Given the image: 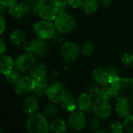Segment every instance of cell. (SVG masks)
Instances as JSON below:
<instances>
[{"mask_svg": "<svg viewBox=\"0 0 133 133\" xmlns=\"http://www.w3.org/2000/svg\"><path fill=\"white\" fill-rule=\"evenodd\" d=\"M114 96L117 100L133 99V78H118L112 84Z\"/></svg>", "mask_w": 133, "mask_h": 133, "instance_id": "1", "label": "cell"}, {"mask_svg": "<svg viewBox=\"0 0 133 133\" xmlns=\"http://www.w3.org/2000/svg\"><path fill=\"white\" fill-rule=\"evenodd\" d=\"M24 49L26 52L31 53L39 58H43L49 53L51 47L48 40L36 37L26 41L24 45Z\"/></svg>", "mask_w": 133, "mask_h": 133, "instance_id": "2", "label": "cell"}, {"mask_svg": "<svg viewBox=\"0 0 133 133\" xmlns=\"http://www.w3.org/2000/svg\"><path fill=\"white\" fill-rule=\"evenodd\" d=\"M54 25L58 32L66 35L76 29L77 20L72 14L64 11L57 15L54 21Z\"/></svg>", "mask_w": 133, "mask_h": 133, "instance_id": "3", "label": "cell"}, {"mask_svg": "<svg viewBox=\"0 0 133 133\" xmlns=\"http://www.w3.org/2000/svg\"><path fill=\"white\" fill-rule=\"evenodd\" d=\"M28 133H49V124L47 118L41 114H35L31 115L26 124Z\"/></svg>", "mask_w": 133, "mask_h": 133, "instance_id": "4", "label": "cell"}, {"mask_svg": "<svg viewBox=\"0 0 133 133\" xmlns=\"http://www.w3.org/2000/svg\"><path fill=\"white\" fill-rule=\"evenodd\" d=\"M33 31L36 37L49 40L52 39L56 35V29L54 24H52L51 21L42 20L34 24Z\"/></svg>", "mask_w": 133, "mask_h": 133, "instance_id": "5", "label": "cell"}, {"mask_svg": "<svg viewBox=\"0 0 133 133\" xmlns=\"http://www.w3.org/2000/svg\"><path fill=\"white\" fill-rule=\"evenodd\" d=\"M91 108L93 114L99 119H107L112 114V107L110 101L103 98H96Z\"/></svg>", "mask_w": 133, "mask_h": 133, "instance_id": "6", "label": "cell"}, {"mask_svg": "<svg viewBox=\"0 0 133 133\" xmlns=\"http://www.w3.org/2000/svg\"><path fill=\"white\" fill-rule=\"evenodd\" d=\"M60 54L66 62L74 63L81 54L80 46L71 41L65 42L60 45Z\"/></svg>", "mask_w": 133, "mask_h": 133, "instance_id": "7", "label": "cell"}, {"mask_svg": "<svg viewBox=\"0 0 133 133\" xmlns=\"http://www.w3.org/2000/svg\"><path fill=\"white\" fill-rule=\"evenodd\" d=\"M36 65V57L35 55L24 52L19 55L15 59V68L20 72L31 71Z\"/></svg>", "mask_w": 133, "mask_h": 133, "instance_id": "8", "label": "cell"}, {"mask_svg": "<svg viewBox=\"0 0 133 133\" xmlns=\"http://www.w3.org/2000/svg\"><path fill=\"white\" fill-rule=\"evenodd\" d=\"M66 94V89L63 84L59 82H53L48 86L46 96L52 103H59Z\"/></svg>", "mask_w": 133, "mask_h": 133, "instance_id": "9", "label": "cell"}, {"mask_svg": "<svg viewBox=\"0 0 133 133\" xmlns=\"http://www.w3.org/2000/svg\"><path fill=\"white\" fill-rule=\"evenodd\" d=\"M68 127L73 131H79L82 130L87 124V120L82 110H75L71 112L68 119Z\"/></svg>", "mask_w": 133, "mask_h": 133, "instance_id": "10", "label": "cell"}, {"mask_svg": "<svg viewBox=\"0 0 133 133\" xmlns=\"http://www.w3.org/2000/svg\"><path fill=\"white\" fill-rule=\"evenodd\" d=\"M35 83V80L31 76H24L14 85V92L18 96H25L33 91Z\"/></svg>", "mask_w": 133, "mask_h": 133, "instance_id": "11", "label": "cell"}, {"mask_svg": "<svg viewBox=\"0 0 133 133\" xmlns=\"http://www.w3.org/2000/svg\"><path fill=\"white\" fill-rule=\"evenodd\" d=\"M30 11L31 10L29 3L24 1L17 2L14 5L9 8V14L17 20L24 19L28 16Z\"/></svg>", "mask_w": 133, "mask_h": 133, "instance_id": "12", "label": "cell"}, {"mask_svg": "<svg viewBox=\"0 0 133 133\" xmlns=\"http://www.w3.org/2000/svg\"><path fill=\"white\" fill-rule=\"evenodd\" d=\"M92 77L96 83L100 86H106L111 85L112 82L110 77L107 71L106 68H96L93 70L92 73Z\"/></svg>", "mask_w": 133, "mask_h": 133, "instance_id": "13", "label": "cell"}, {"mask_svg": "<svg viewBox=\"0 0 133 133\" xmlns=\"http://www.w3.org/2000/svg\"><path fill=\"white\" fill-rule=\"evenodd\" d=\"M15 68V60L12 56L6 54L0 55V73L7 75Z\"/></svg>", "mask_w": 133, "mask_h": 133, "instance_id": "14", "label": "cell"}, {"mask_svg": "<svg viewBox=\"0 0 133 133\" xmlns=\"http://www.w3.org/2000/svg\"><path fill=\"white\" fill-rule=\"evenodd\" d=\"M38 15L42 20L52 22L56 20L58 12L53 6L50 4H45L38 10Z\"/></svg>", "mask_w": 133, "mask_h": 133, "instance_id": "15", "label": "cell"}, {"mask_svg": "<svg viewBox=\"0 0 133 133\" xmlns=\"http://www.w3.org/2000/svg\"><path fill=\"white\" fill-rule=\"evenodd\" d=\"M38 109V101L35 95H29L27 96L23 103V110L28 115H33L36 114Z\"/></svg>", "mask_w": 133, "mask_h": 133, "instance_id": "16", "label": "cell"}, {"mask_svg": "<svg viewBox=\"0 0 133 133\" xmlns=\"http://www.w3.org/2000/svg\"><path fill=\"white\" fill-rule=\"evenodd\" d=\"M48 68L45 63H40L36 64L33 69L30 71V76L36 82L42 80H47L48 78Z\"/></svg>", "mask_w": 133, "mask_h": 133, "instance_id": "17", "label": "cell"}, {"mask_svg": "<svg viewBox=\"0 0 133 133\" xmlns=\"http://www.w3.org/2000/svg\"><path fill=\"white\" fill-rule=\"evenodd\" d=\"M132 110L131 104L128 100H117L115 107V111L117 115L121 118H125L131 114Z\"/></svg>", "mask_w": 133, "mask_h": 133, "instance_id": "18", "label": "cell"}, {"mask_svg": "<svg viewBox=\"0 0 133 133\" xmlns=\"http://www.w3.org/2000/svg\"><path fill=\"white\" fill-rule=\"evenodd\" d=\"M68 127V122L60 117H54L49 124V128L52 133H65Z\"/></svg>", "mask_w": 133, "mask_h": 133, "instance_id": "19", "label": "cell"}, {"mask_svg": "<svg viewBox=\"0 0 133 133\" xmlns=\"http://www.w3.org/2000/svg\"><path fill=\"white\" fill-rule=\"evenodd\" d=\"M10 43L15 47L24 45L26 42V34L21 29H16L10 34Z\"/></svg>", "mask_w": 133, "mask_h": 133, "instance_id": "20", "label": "cell"}, {"mask_svg": "<svg viewBox=\"0 0 133 133\" xmlns=\"http://www.w3.org/2000/svg\"><path fill=\"white\" fill-rule=\"evenodd\" d=\"M59 103H60V107L62 109L70 113L75 111L76 108L78 107L77 100L72 95L68 94V93L66 94V96L63 97V99L61 100Z\"/></svg>", "mask_w": 133, "mask_h": 133, "instance_id": "21", "label": "cell"}, {"mask_svg": "<svg viewBox=\"0 0 133 133\" xmlns=\"http://www.w3.org/2000/svg\"><path fill=\"white\" fill-rule=\"evenodd\" d=\"M92 98L86 92L82 93L77 99V105L80 110H88L92 105Z\"/></svg>", "mask_w": 133, "mask_h": 133, "instance_id": "22", "label": "cell"}, {"mask_svg": "<svg viewBox=\"0 0 133 133\" xmlns=\"http://www.w3.org/2000/svg\"><path fill=\"white\" fill-rule=\"evenodd\" d=\"M99 6V0H83L81 8L85 14H92L97 10Z\"/></svg>", "mask_w": 133, "mask_h": 133, "instance_id": "23", "label": "cell"}, {"mask_svg": "<svg viewBox=\"0 0 133 133\" xmlns=\"http://www.w3.org/2000/svg\"><path fill=\"white\" fill-rule=\"evenodd\" d=\"M48 86H49V84L47 82V80L36 81L35 83L33 92L37 96H43L46 95Z\"/></svg>", "mask_w": 133, "mask_h": 133, "instance_id": "24", "label": "cell"}, {"mask_svg": "<svg viewBox=\"0 0 133 133\" xmlns=\"http://www.w3.org/2000/svg\"><path fill=\"white\" fill-rule=\"evenodd\" d=\"M59 112V107L56 105V103H52L46 106L43 110V115L48 118H54Z\"/></svg>", "mask_w": 133, "mask_h": 133, "instance_id": "25", "label": "cell"}, {"mask_svg": "<svg viewBox=\"0 0 133 133\" xmlns=\"http://www.w3.org/2000/svg\"><path fill=\"white\" fill-rule=\"evenodd\" d=\"M95 49H96L95 43L92 41L85 42L80 47L81 53L85 56H91L93 53V52L95 51Z\"/></svg>", "mask_w": 133, "mask_h": 133, "instance_id": "26", "label": "cell"}, {"mask_svg": "<svg viewBox=\"0 0 133 133\" xmlns=\"http://www.w3.org/2000/svg\"><path fill=\"white\" fill-rule=\"evenodd\" d=\"M98 97L103 98V99H108V100H110V99L114 97V90H113V88H112L111 85H106V86H101L100 89H99Z\"/></svg>", "mask_w": 133, "mask_h": 133, "instance_id": "27", "label": "cell"}, {"mask_svg": "<svg viewBox=\"0 0 133 133\" xmlns=\"http://www.w3.org/2000/svg\"><path fill=\"white\" fill-rule=\"evenodd\" d=\"M48 3L56 9L59 14L65 11L66 6L69 4V0H48Z\"/></svg>", "mask_w": 133, "mask_h": 133, "instance_id": "28", "label": "cell"}, {"mask_svg": "<svg viewBox=\"0 0 133 133\" xmlns=\"http://www.w3.org/2000/svg\"><path fill=\"white\" fill-rule=\"evenodd\" d=\"M21 78H22V76L21 75V72L18 70H17L16 68H14L10 74L6 75L7 82L13 85H15Z\"/></svg>", "mask_w": 133, "mask_h": 133, "instance_id": "29", "label": "cell"}, {"mask_svg": "<svg viewBox=\"0 0 133 133\" xmlns=\"http://www.w3.org/2000/svg\"><path fill=\"white\" fill-rule=\"evenodd\" d=\"M100 87L97 83H89L86 85L85 88V92L88 93L92 99H96L99 96Z\"/></svg>", "mask_w": 133, "mask_h": 133, "instance_id": "30", "label": "cell"}, {"mask_svg": "<svg viewBox=\"0 0 133 133\" xmlns=\"http://www.w3.org/2000/svg\"><path fill=\"white\" fill-rule=\"evenodd\" d=\"M48 0H29V5L31 7V10L34 14H38V10L46 4Z\"/></svg>", "mask_w": 133, "mask_h": 133, "instance_id": "31", "label": "cell"}, {"mask_svg": "<svg viewBox=\"0 0 133 133\" xmlns=\"http://www.w3.org/2000/svg\"><path fill=\"white\" fill-rule=\"evenodd\" d=\"M124 126L119 121H114L110 125V133H124Z\"/></svg>", "mask_w": 133, "mask_h": 133, "instance_id": "32", "label": "cell"}, {"mask_svg": "<svg viewBox=\"0 0 133 133\" xmlns=\"http://www.w3.org/2000/svg\"><path fill=\"white\" fill-rule=\"evenodd\" d=\"M123 126L128 133H133V114H130L124 118Z\"/></svg>", "mask_w": 133, "mask_h": 133, "instance_id": "33", "label": "cell"}, {"mask_svg": "<svg viewBox=\"0 0 133 133\" xmlns=\"http://www.w3.org/2000/svg\"><path fill=\"white\" fill-rule=\"evenodd\" d=\"M105 68H106L107 71L108 72V74H109V75H110V79H111L112 83H113L116 79H117V78H119L117 71V69H116L115 66H112V65H109V66H106ZM112 83H111V84H112Z\"/></svg>", "mask_w": 133, "mask_h": 133, "instance_id": "34", "label": "cell"}, {"mask_svg": "<svg viewBox=\"0 0 133 133\" xmlns=\"http://www.w3.org/2000/svg\"><path fill=\"white\" fill-rule=\"evenodd\" d=\"M121 62L125 66H132L133 65V54L127 52L121 56Z\"/></svg>", "mask_w": 133, "mask_h": 133, "instance_id": "35", "label": "cell"}, {"mask_svg": "<svg viewBox=\"0 0 133 133\" xmlns=\"http://www.w3.org/2000/svg\"><path fill=\"white\" fill-rule=\"evenodd\" d=\"M87 125L88 128L92 130V131H96L99 128H100V124L99 121L96 119V118H92L90 119L88 122H87Z\"/></svg>", "mask_w": 133, "mask_h": 133, "instance_id": "36", "label": "cell"}, {"mask_svg": "<svg viewBox=\"0 0 133 133\" xmlns=\"http://www.w3.org/2000/svg\"><path fill=\"white\" fill-rule=\"evenodd\" d=\"M64 35L63 34H61V33H58V34H56V35L52 37V42L54 43V44H56V45H62L63 43H64L65 42V38H64V36H63Z\"/></svg>", "mask_w": 133, "mask_h": 133, "instance_id": "37", "label": "cell"}, {"mask_svg": "<svg viewBox=\"0 0 133 133\" xmlns=\"http://www.w3.org/2000/svg\"><path fill=\"white\" fill-rule=\"evenodd\" d=\"M83 0H69V6L74 9L81 8Z\"/></svg>", "mask_w": 133, "mask_h": 133, "instance_id": "38", "label": "cell"}, {"mask_svg": "<svg viewBox=\"0 0 133 133\" xmlns=\"http://www.w3.org/2000/svg\"><path fill=\"white\" fill-rule=\"evenodd\" d=\"M6 30V21L4 16L0 14V35H2Z\"/></svg>", "mask_w": 133, "mask_h": 133, "instance_id": "39", "label": "cell"}, {"mask_svg": "<svg viewBox=\"0 0 133 133\" xmlns=\"http://www.w3.org/2000/svg\"><path fill=\"white\" fill-rule=\"evenodd\" d=\"M17 2V0H0V3H2L5 6L10 8Z\"/></svg>", "mask_w": 133, "mask_h": 133, "instance_id": "40", "label": "cell"}, {"mask_svg": "<svg viewBox=\"0 0 133 133\" xmlns=\"http://www.w3.org/2000/svg\"><path fill=\"white\" fill-rule=\"evenodd\" d=\"M99 6L103 8H107L112 4V0H99Z\"/></svg>", "mask_w": 133, "mask_h": 133, "instance_id": "41", "label": "cell"}, {"mask_svg": "<svg viewBox=\"0 0 133 133\" xmlns=\"http://www.w3.org/2000/svg\"><path fill=\"white\" fill-rule=\"evenodd\" d=\"M6 42L2 38H0V55H3L6 52Z\"/></svg>", "mask_w": 133, "mask_h": 133, "instance_id": "42", "label": "cell"}, {"mask_svg": "<svg viewBox=\"0 0 133 133\" xmlns=\"http://www.w3.org/2000/svg\"><path fill=\"white\" fill-rule=\"evenodd\" d=\"M7 13H9V8L5 6L2 3H0V14L5 16Z\"/></svg>", "mask_w": 133, "mask_h": 133, "instance_id": "43", "label": "cell"}, {"mask_svg": "<svg viewBox=\"0 0 133 133\" xmlns=\"http://www.w3.org/2000/svg\"><path fill=\"white\" fill-rule=\"evenodd\" d=\"M94 133H109L107 130L103 129V128H99L98 130L95 131Z\"/></svg>", "mask_w": 133, "mask_h": 133, "instance_id": "44", "label": "cell"}, {"mask_svg": "<svg viewBox=\"0 0 133 133\" xmlns=\"http://www.w3.org/2000/svg\"><path fill=\"white\" fill-rule=\"evenodd\" d=\"M57 75H58V71H54L52 73V77L50 78H55L56 76H57Z\"/></svg>", "mask_w": 133, "mask_h": 133, "instance_id": "45", "label": "cell"}, {"mask_svg": "<svg viewBox=\"0 0 133 133\" xmlns=\"http://www.w3.org/2000/svg\"><path fill=\"white\" fill-rule=\"evenodd\" d=\"M22 1H24V2H26V3H29V0H22Z\"/></svg>", "mask_w": 133, "mask_h": 133, "instance_id": "46", "label": "cell"}, {"mask_svg": "<svg viewBox=\"0 0 133 133\" xmlns=\"http://www.w3.org/2000/svg\"><path fill=\"white\" fill-rule=\"evenodd\" d=\"M131 108H132V110H133V99H132V103H131Z\"/></svg>", "mask_w": 133, "mask_h": 133, "instance_id": "47", "label": "cell"}, {"mask_svg": "<svg viewBox=\"0 0 133 133\" xmlns=\"http://www.w3.org/2000/svg\"><path fill=\"white\" fill-rule=\"evenodd\" d=\"M71 133H78V132L76 131H72V132H71Z\"/></svg>", "mask_w": 133, "mask_h": 133, "instance_id": "48", "label": "cell"}, {"mask_svg": "<svg viewBox=\"0 0 133 133\" xmlns=\"http://www.w3.org/2000/svg\"><path fill=\"white\" fill-rule=\"evenodd\" d=\"M0 133H3V130H2L1 128H0Z\"/></svg>", "mask_w": 133, "mask_h": 133, "instance_id": "49", "label": "cell"}, {"mask_svg": "<svg viewBox=\"0 0 133 133\" xmlns=\"http://www.w3.org/2000/svg\"><path fill=\"white\" fill-rule=\"evenodd\" d=\"M132 66H133V65H132Z\"/></svg>", "mask_w": 133, "mask_h": 133, "instance_id": "50", "label": "cell"}]
</instances>
